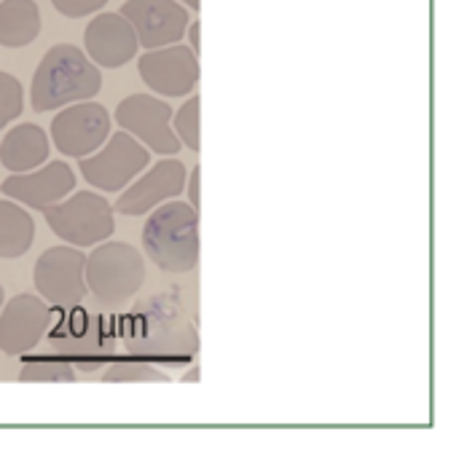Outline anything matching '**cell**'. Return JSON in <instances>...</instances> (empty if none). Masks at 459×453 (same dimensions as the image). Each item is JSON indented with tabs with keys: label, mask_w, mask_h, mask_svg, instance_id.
I'll list each match as a JSON object with an SVG mask.
<instances>
[{
	"label": "cell",
	"mask_w": 459,
	"mask_h": 453,
	"mask_svg": "<svg viewBox=\"0 0 459 453\" xmlns=\"http://www.w3.org/2000/svg\"><path fill=\"white\" fill-rule=\"evenodd\" d=\"M0 309V352L8 357L30 355L48 330V303L38 295L22 293Z\"/></svg>",
	"instance_id": "obj_12"
},
{
	"label": "cell",
	"mask_w": 459,
	"mask_h": 453,
	"mask_svg": "<svg viewBox=\"0 0 459 453\" xmlns=\"http://www.w3.org/2000/svg\"><path fill=\"white\" fill-rule=\"evenodd\" d=\"M178 3L188 11H199V0H178Z\"/></svg>",
	"instance_id": "obj_25"
},
{
	"label": "cell",
	"mask_w": 459,
	"mask_h": 453,
	"mask_svg": "<svg viewBox=\"0 0 459 453\" xmlns=\"http://www.w3.org/2000/svg\"><path fill=\"white\" fill-rule=\"evenodd\" d=\"M83 266H86V255L78 247L65 244V247L46 250L38 258L32 274L40 298L62 309L78 306L89 293L83 279Z\"/></svg>",
	"instance_id": "obj_8"
},
{
	"label": "cell",
	"mask_w": 459,
	"mask_h": 453,
	"mask_svg": "<svg viewBox=\"0 0 459 453\" xmlns=\"http://www.w3.org/2000/svg\"><path fill=\"white\" fill-rule=\"evenodd\" d=\"M83 46L97 67L118 70L137 56L140 40L121 13H97L83 30Z\"/></svg>",
	"instance_id": "obj_14"
},
{
	"label": "cell",
	"mask_w": 459,
	"mask_h": 453,
	"mask_svg": "<svg viewBox=\"0 0 459 453\" xmlns=\"http://www.w3.org/2000/svg\"><path fill=\"white\" fill-rule=\"evenodd\" d=\"M167 376L148 365H116L105 373V381H164Z\"/></svg>",
	"instance_id": "obj_21"
},
{
	"label": "cell",
	"mask_w": 459,
	"mask_h": 453,
	"mask_svg": "<svg viewBox=\"0 0 459 453\" xmlns=\"http://www.w3.org/2000/svg\"><path fill=\"white\" fill-rule=\"evenodd\" d=\"M75 188V175L65 161H48L40 164L32 172H22V175H11L0 191L3 196H8L11 201L30 207V209H46L56 201H62L65 196H70Z\"/></svg>",
	"instance_id": "obj_13"
},
{
	"label": "cell",
	"mask_w": 459,
	"mask_h": 453,
	"mask_svg": "<svg viewBox=\"0 0 459 453\" xmlns=\"http://www.w3.org/2000/svg\"><path fill=\"white\" fill-rule=\"evenodd\" d=\"M108 0H51V5L70 19H81V16H91L97 13Z\"/></svg>",
	"instance_id": "obj_22"
},
{
	"label": "cell",
	"mask_w": 459,
	"mask_h": 453,
	"mask_svg": "<svg viewBox=\"0 0 459 453\" xmlns=\"http://www.w3.org/2000/svg\"><path fill=\"white\" fill-rule=\"evenodd\" d=\"M43 218L48 228L70 247H94L110 239L116 228L110 201L94 191H78L75 196L46 207Z\"/></svg>",
	"instance_id": "obj_4"
},
{
	"label": "cell",
	"mask_w": 459,
	"mask_h": 453,
	"mask_svg": "<svg viewBox=\"0 0 459 453\" xmlns=\"http://www.w3.org/2000/svg\"><path fill=\"white\" fill-rule=\"evenodd\" d=\"M24 110V89L16 75L0 70V129H5Z\"/></svg>",
	"instance_id": "obj_19"
},
{
	"label": "cell",
	"mask_w": 459,
	"mask_h": 453,
	"mask_svg": "<svg viewBox=\"0 0 459 453\" xmlns=\"http://www.w3.org/2000/svg\"><path fill=\"white\" fill-rule=\"evenodd\" d=\"M19 381H40V384L54 381V384H67V381H75V373L65 363H56V360H35V363H27L19 371Z\"/></svg>",
	"instance_id": "obj_20"
},
{
	"label": "cell",
	"mask_w": 459,
	"mask_h": 453,
	"mask_svg": "<svg viewBox=\"0 0 459 453\" xmlns=\"http://www.w3.org/2000/svg\"><path fill=\"white\" fill-rule=\"evenodd\" d=\"M35 242V220L32 215L11 201V199H0V258L3 261H13L22 258Z\"/></svg>",
	"instance_id": "obj_17"
},
{
	"label": "cell",
	"mask_w": 459,
	"mask_h": 453,
	"mask_svg": "<svg viewBox=\"0 0 459 453\" xmlns=\"http://www.w3.org/2000/svg\"><path fill=\"white\" fill-rule=\"evenodd\" d=\"M48 150H51V142H48V134L40 126H35V124H19L0 142V164L11 175L32 172L40 164H46Z\"/></svg>",
	"instance_id": "obj_15"
},
{
	"label": "cell",
	"mask_w": 459,
	"mask_h": 453,
	"mask_svg": "<svg viewBox=\"0 0 459 453\" xmlns=\"http://www.w3.org/2000/svg\"><path fill=\"white\" fill-rule=\"evenodd\" d=\"M86 290L105 306L126 303L145 282V261L126 242H100L83 266Z\"/></svg>",
	"instance_id": "obj_3"
},
{
	"label": "cell",
	"mask_w": 459,
	"mask_h": 453,
	"mask_svg": "<svg viewBox=\"0 0 459 453\" xmlns=\"http://www.w3.org/2000/svg\"><path fill=\"white\" fill-rule=\"evenodd\" d=\"M148 158V148L121 129L116 134L110 132V137L94 153L78 158V169L86 177V183L94 185L97 191L116 193L124 191L137 175H143Z\"/></svg>",
	"instance_id": "obj_5"
},
{
	"label": "cell",
	"mask_w": 459,
	"mask_h": 453,
	"mask_svg": "<svg viewBox=\"0 0 459 453\" xmlns=\"http://www.w3.org/2000/svg\"><path fill=\"white\" fill-rule=\"evenodd\" d=\"M145 255L169 274H186L199 263V212L186 201H164L151 209L143 228Z\"/></svg>",
	"instance_id": "obj_2"
},
{
	"label": "cell",
	"mask_w": 459,
	"mask_h": 453,
	"mask_svg": "<svg viewBox=\"0 0 459 453\" xmlns=\"http://www.w3.org/2000/svg\"><path fill=\"white\" fill-rule=\"evenodd\" d=\"M100 89H102V73L86 56V51H81L73 43H59L43 54L32 75L30 102L32 110L46 113L73 102L94 99Z\"/></svg>",
	"instance_id": "obj_1"
},
{
	"label": "cell",
	"mask_w": 459,
	"mask_h": 453,
	"mask_svg": "<svg viewBox=\"0 0 459 453\" xmlns=\"http://www.w3.org/2000/svg\"><path fill=\"white\" fill-rule=\"evenodd\" d=\"M118 13L132 24L140 46L145 48L180 43L191 21L188 8L178 0H126Z\"/></svg>",
	"instance_id": "obj_11"
},
{
	"label": "cell",
	"mask_w": 459,
	"mask_h": 453,
	"mask_svg": "<svg viewBox=\"0 0 459 453\" xmlns=\"http://www.w3.org/2000/svg\"><path fill=\"white\" fill-rule=\"evenodd\" d=\"M110 126H113V118L108 107H102L100 102L83 99V102L59 107V113L51 121V140L59 153L83 158L94 153L110 137Z\"/></svg>",
	"instance_id": "obj_7"
},
{
	"label": "cell",
	"mask_w": 459,
	"mask_h": 453,
	"mask_svg": "<svg viewBox=\"0 0 459 453\" xmlns=\"http://www.w3.org/2000/svg\"><path fill=\"white\" fill-rule=\"evenodd\" d=\"M40 32V8L35 0H0V46H30Z\"/></svg>",
	"instance_id": "obj_16"
},
{
	"label": "cell",
	"mask_w": 459,
	"mask_h": 453,
	"mask_svg": "<svg viewBox=\"0 0 459 453\" xmlns=\"http://www.w3.org/2000/svg\"><path fill=\"white\" fill-rule=\"evenodd\" d=\"M186 177H188L186 164L180 158L167 156L159 164H153L143 177H134L124 188V193L116 201V212L129 218L148 215L151 209L169 201L172 196H180L186 191Z\"/></svg>",
	"instance_id": "obj_10"
},
{
	"label": "cell",
	"mask_w": 459,
	"mask_h": 453,
	"mask_svg": "<svg viewBox=\"0 0 459 453\" xmlns=\"http://www.w3.org/2000/svg\"><path fill=\"white\" fill-rule=\"evenodd\" d=\"M186 185H188V204L196 209L199 207V167H194L186 177Z\"/></svg>",
	"instance_id": "obj_23"
},
{
	"label": "cell",
	"mask_w": 459,
	"mask_h": 453,
	"mask_svg": "<svg viewBox=\"0 0 459 453\" xmlns=\"http://www.w3.org/2000/svg\"><path fill=\"white\" fill-rule=\"evenodd\" d=\"M137 67L145 86L161 97H186L196 89L199 81V59L183 43L148 48Z\"/></svg>",
	"instance_id": "obj_9"
},
{
	"label": "cell",
	"mask_w": 459,
	"mask_h": 453,
	"mask_svg": "<svg viewBox=\"0 0 459 453\" xmlns=\"http://www.w3.org/2000/svg\"><path fill=\"white\" fill-rule=\"evenodd\" d=\"M116 124L153 153L172 156L180 150V140L172 132V107L153 94L124 97L116 107Z\"/></svg>",
	"instance_id": "obj_6"
},
{
	"label": "cell",
	"mask_w": 459,
	"mask_h": 453,
	"mask_svg": "<svg viewBox=\"0 0 459 453\" xmlns=\"http://www.w3.org/2000/svg\"><path fill=\"white\" fill-rule=\"evenodd\" d=\"M0 306H3V287H0Z\"/></svg>",
	"instance_id": "obj_26"
},
{
	"label": "cell",
	"mask_w": 459,
	"mask_h": 453,
	"mask_svg": "<svg viewBox=\"0 0 459 453\" xmlns=\"http://www.w3.org/2000/svg\"><path fill=\"white\" fill-rule=\"evenodd\" d=\"M186 32H188V48H191L194 54H199V21L191 19L188 27H186Z\"/></svg>",
	"instance_id": "obj_24"
},
{
	"label": "cell",
	"mask_w": 459,
	"mask_h": 453,
	"mask_svg": "<svg viewBox=\"0 0 459 453\" xmlns=\"http://www.w3.org/2000/svg\"><path fill=\"white\" fill-rule=\"evenodd\" d=\"M172 132L178 134L180 145H186L188 150H199V97L191 94L188 102L172 113Z\"/></svg>",
	"instance_id": "obj_18"
}]
</instances>
